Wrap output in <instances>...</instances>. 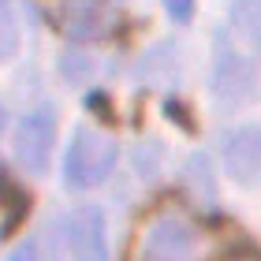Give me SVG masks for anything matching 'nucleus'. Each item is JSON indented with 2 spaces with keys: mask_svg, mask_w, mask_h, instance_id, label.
Instances as JSON below:
<instances>
[{
  "mask_svg": "<svg viewBox=\"0 0 261 261\" xmlns=\"http://www.w3.org/2000/svg\"><path fill=\"white\" fill-rule=\"evenodd\" d=\"M209 239L191 217L164 209L138 235V261H205Z\"/></svg>",
  "mask_w": 261,
  "mask_h": 261,
  "instance_id": "f257e3e1",
  "label": "nucleus"
},
{
  "mask_svg": "<svg viewBox=\"0 0 261 261\" xmlns=\"http://www.w3.org/2000/svg\"><path fill=\"white\" fill-rule=\"evenodd\" d=\"M112 168H116V142L93 127H82L67 149V161H64L67 187L71 191H90V187L109 179Z\"/></svg>",
  "mask_w": 261,
  "mask_h": 261,
  "instance_id": "f03ea898",
  "label": "nucleus"
},
{
  "mask_svg": "<svg viewBox=\"0 0 261 261\" xmlns=\"http://www.w3.org/2000/svg\"><path fill=\"white\" fill-rule=\"evenodd\" d=\"M45 19L71 41H97L112 30L109 0H45Z\"/></svg>",
  "mask_w": 261,
  "mask_h": 261,
  "instance_id": "7ed1b4c3",
  "label": "nucleus"
},
{
  "mask_svg": "<svg viewBox=\"0 0 261 261\" xmlns=\"http://www.w3.org/2000/svg\"><path fill=\"white\" fill-rule=\"evenodd\" d=\"M64 239L75 261H109V228L97 205H79L64 220Z\"/></svg>",
  "mask_w": 261,
  "mask_h": 261,
  "instance_id": "20e7f679",
  "label": "nucleus"
},
{
  "mask_svg": "<svg viewBox=\"0 0 261 261\" xmlns=\"http://www.w3.org/2000/svg\"><path fill=\"white\" fill-rule=\"evenodd\" d=\"M53 146H56V112L41 105L15 130V157L30 172H45L49 168V157H53Z\"/></svg>",
  "mask_w": 261,
  "mask_h": 261,
  "instance_id": "39448f33",
  "label": "nucleus"
},
{
  "mask_svg": "<svg viewBox=\"0 0 261 261\" xmlns=\"http://www.w3.org/2000/svg\"><path fill=\"white\" fill-rule=\"evenodd\" d=\"M254 86H257L254 64L246 60L243 53L224 49V45H220L217 64H213V93H217V101H224V105H243V101L254 97Z\"/></svg>",
  "mask_w": 261,
  "mask_h": 261,
  "instance_id": "423d86ee",
  "label": "nucleus"
},
{
  "mask_svg": "<svg viewBox=\"0 0 261 261\" xmlns=\"http://www.w3.org/2000/svg\"><path fill=\"white\" fill-rule=\"evenodd\" d=\"M224 164L239 183H257L261 179V127H239L235 135H228L224 146Z\"/></svg>",
  "mask_w": 261,
  "mask_h": 261,
  "instance_id": "0eeeda50",
  "label": "nucleus"
},
{
  "mask_svg": "<svg viewBox=\"0 0 261 261\" xmlns=\"http://www.w3.org/2000/svg\"><path fill=\"white\" fill-rule=\"evenodd\" d=\"M231 19H235V27H239L243 38H250L254 49L261 53V0H235Z\"/></svg>",
  "mask_w": 261,
  "mask_h": 261,
  "instance_id": "6e6552de",
  "label": "nucleus"
},
{
  "mask_svg": "<svg viewBox=\"0 0 261 261\" xmlns=\"http://www.w3.org/2000/svg\"><path fill=\"white\" fill-rule=\"evenodd\" d=\"M187 183H191L201 198H213V194H217V183H213V168H209V161L201 157V153H198V157H191V164H187Z\"/></svg>",
  "mask_w": 261,
  "mask_h": 261,
  "instance_id": "1a4fd4ad",
  "label": "nucleus"
},
{
  "mask_svg": "<svg viewBox=\"0 0 261 261\" xmlns=\"http://www.w3.org/2000/svg\"><path fill=\"white\" fill-rule=\"evenodd\" d=\"M64 75H67L71 82H86V79L93 75V64L86 60V56H79V53H67V56H64Z\"/></svg>",
  "mask_w": 261,
  "mask_h": 261,
  "instance_id": "9d476101",
  "label": "nucleus"
},
{
  "mask_svg": "<svg viewBox=\"0 0 261 261\" xmlns=\"http://www.w3.org/2000/svg\"><path fill=\"white\" fill-rule=\"evenodd\" d=\"M15 45H19L15 22H11V19H0V60H4V56H11V53H15Z\"/></svg>",
  "mask_w": 261,
  "mask_h": 261,
  "instance_id": "9b49d317",
  "label": "nucleus"
},
{
  "mask_svg": "<svg viewBox=\"0 0 261 261\" xmlns=\"http://www.w3.org/2000/svg\"><path fill=\"white\" fill-rule=\"evenodd\" d=\"M164 8H168V15L179 19V22H187L194 15V0H164Z\"/></svg>",
  "mask_w": 261,
  "mask_h": 261,
  "instance_id": "f8f14e48",
  "label": "nucleus"
},
{
  "mask_svg": "<svg viewBox=\"0 0 261 261\" xmlns=\"http://www.w3.org/2000/svg\"><path fill=\"white\" fill-rule=\"evenodd\" d=\"M11 261H41V250H38V243H22L15 254H11Z\"/></svg>",
  "mask_w": 261,
  "mask_h": 261,
  "instance_id": "ddd939ff",
  "label": "nucleus"
},
{
  "mask_svg": "<svg viewBox=\"0 0 261 261\" xmlns=\"http://www.w3.org/2000/svg\"><path fill=\"white\" fill-rule=\"evenodd\" d=\"M231 261H261V254H239V257H231Z\"/></svg>",
  "mask_w": 261,
  "mask_h": 261,
  "instance_id": "4468645a",
  "label": "nucleus"
},
{
  "mask_svg": "<svg viewBox=\"0 0 261 261\" xmlns=\"http://www.w3.org/2000/svg\"><path fill=\"white\" fill-rule=\"evenodd\" d=\"M0 130H4V109H0Z\"/></svg>",
  "mask_w": 261,
  "mask_h": 261,
  "instance_id": "2eb2a0df",
  "label": "nucleus"
},
{
  "mask_svg": "<svg viewBox=\"0 0 261 261\" xmlns=\"http://www.w3.org/2000/svg\"><path fill=\"white\" fill-rule=\"evenodd\" d=\"M4 4H8V0H0V8H4Z\"/></svg>",
  "mask_w": 261,
  "mask_h": 261,
  "instance_id": "dca6fc26",
  "label": "nucleus"
}]
</instances>
